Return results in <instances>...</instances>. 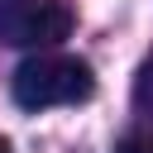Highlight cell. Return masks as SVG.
I'll use <instances>...</instances> for the list:
<instances>
[{
	"label": "cell",
	"instance_id": "6da1fadb",
	"mask_svg": "<svg viewBox=\"0 0 153 153\" xmlns=\"http://www.w3.org/2000/svg\"><path fill=\"white\" fill-rule=\"evenodd\" d=\"M14 105L19 110H53V105H81L91 100L96 91V76L81 57H67V53H33L19 62L14 81Z\"/></svg>",
	"mask_w": 153,
	"mask_h": 153
},
{
	"label": "cell",
	"instance_id": "7a4b0ae2",
	"mask_svg": "<svg viewBox=\"0 0 153 153\" xmlns=\"http://www.w3.org/2000/svg\"><path fill=\"white\" fill-rule=\"evenodd\" d=\"M72 33V10L62 0H0V38L19 48H53Z\"/></svg>",
	"mask_w": 153,
	"mask_h": 153
},
{
	"label": "cell",
	"instance_id": "3957f363",
	"mask_svg": "<svg viewBox=\"0 0 153 153\" xmlns=\"http://www.w3.org/2000/svg\"><path fill=\"white\" fill-rule=\"evenodd\" d=\"M134 115H139V129H153V57L134 76Z\"/></svg>",
	"mask_w": 153,
	"mask_h": 153
},
{
	"label": "cell",
	"instance_id": "277c9868",
	"mask_svg": "<svg viewBox=\"0 0 153 153\" xmlns=\"http://www.w3.org/2000/svg\"><path fill=\"white\" fill-rule=\"evenodd\" d=\"M115 153H153V129H139V124H134V129L120 139Z\"/></svg>",
	"mask_w": 153,
	"mask_h": 153
},
{
	"label": "cell",
	"instance_id": "5b68a950",
	"mask_svg": "<svg viewBox=\"0 0 153 153\" xmlns=\"http://www.w3.org/2000/svg\"><path fill=\"white\" fill-rule=\"evenodd\" d=\"M0 153H10V143H5V139H0Z\"/></svg>",
	"mask_w": 153,
	"mask_h": 153
}]
</instances>
